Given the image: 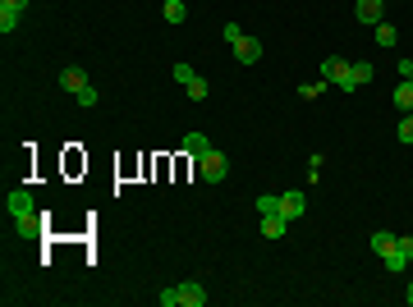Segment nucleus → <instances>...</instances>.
<instances>
[{
	"label": "nucleus",
	"mask_w": 413,
	"mask_h": 307,
	"mask_svg": "<svg viewBox=\"0 0 413 307\" xmlns=\"http://www.w3.org/2000/svg\"><path fill=\"white\" fill-rule=\"evenodd\" d=\"M372 253H377V257L395 253V234L391 230H377V234H372Z\"/></svg>",
	"instance_id": "12"
},
{
	"label": "nucleus",
	"mask_w": 413,
	"mask_h": 307,
	"mask_svg": "<svg viewBox=\"0 0 413 307\" xmlns=\"http://www.w3.org/2000/svg\"><path fill=\"white\" fill-rule=\"evenodd\" d=\"M97 101H101V92L92 88V83H87V88L78 92V106H83V110H87V106H97Z\"/></svg>",
	"instance_id": "21"
},
{
	"label": "nucleus",
	"mask_w": 413,
	"mask_h": 307,
	"mask_svg": "<svg viewBox=\"0 0 413 307\" xmlns=\"http://www.w3.org/2000/svg\"><path fill=\"white\" fill-rule=\"evenodd\" d=\"M395 106H400V110H413V83H409V78L395 88Z\"/></svg>",
	"instance_id": "18"
},
{
	"label": "nucleus",
	"mask_w": 413,
	"mask_h": 307,
	"mask_svg": "<svg viewBox=\"0 0 413 307\" xmlns=\"http://www.w3.org/2000/svg\"><path fill=\"white\" fill-rule=\"evenodd\" d=\"M206 303V289L197 285V280H188V285H179V307H202Z\"/></svg>",
	"instance_id": "8"
},
{
	"label": "nucleus",
	"mask_w": 413,
	"mask_h": 307,
	"mask_svg": "<svg viewBox=\"0 0 413 307\" xmlns=\"http://www.w3.org/2000/svg\"><path fill=\"white\" fill-rule=\"evenodd\" d=\"M395 133H400V143H409V147H413V115H404V120H400V129H395Z\"/></svg>",
	"instance_id": "24"
},
{
	"label": "nucleus",
	"mask_w": 413,
	"mask_h": 307,
	"mask_svg": "<svg viewBox=\"0 0 413 307\" xmlns=\"http://www.w3.org/2000/svg\"><path fill=\"white\" fill-rule=\"evenodd\" d=\"M156 303H161V307H179V285H174V289H161V294H156Z\"/></svg>",
	"instance_id": "23"
},
{
	"label": "nucleus",
	"mask_w": 413,
	"mask_h": 307,
	"mask_svg": "<svg viewBox=\"0 0 413 307\" xmlns=\"http://www.w3.org/2000/svg\"><path fill=\"white\" fill-rule=\"evenodd\" d=\"M165 23H184L188 19V5H184V0H165Z\"/></svg>",
	"instance_id": "14"
},
{
	"label": "nucleus",
	"mask_w": 413,
	"mask_h": 307,
	"mask_svg": "<svg viewBox=\"0 0 413 307\" xmlns=\"http://www.w3.org/2000/svg\"><path fill=\"white\" fill-rule=\"evenodd\" d=\"M19 14H23V10H10V5H0V33H5V37L19 28Z\"/></svg>",
	"instance_id": "15"
},
{
	"label": "nucleus",
	"mask_w": 413,
	"mask_h": 307,
	"mask_svg": "<svg viewBox=\"0 0 413 307\" xmlns=\"http://www.w3.org/2000/svg\"><path fill=\"white\" fill-rule=\"evenodd\" d=\"M5 211H10V220H33L37 216V202L28 188H14L10 198H5Z\"/></svg>",
	"instance_id": "2"
},
{
	"label": "nucleus",
	"mask_w": 413,
	"mask_h": 307,
	"mask_svg": "<svg viewBox=\"0 0 413 307\" xmlns=\"http://www.w3.org/2000/svg\"><path fill=\"white\" fill-rule=\"evenodd\" d=\"M322 88H326V78H317V83H303V88H299V92H303V97L313 101V97H322Z\"/></svg>",
	"instance_id": "25"
},
{
	"label": "nucleus",
	"mask_w": 413,
	"mask_h": 307,
	"mask_svg": "<svg viewBox=\"0 0 413 307\" xmlns=\"http://www.w3.org/2000/svg\"><path fill=\"white\" fill-rule=\"evenodd\" d=\"M381 262H386V271H404V266H409V257H404L400 248H395V253H386Z\"/></svg>",
	"instance_id": "20"
},
{
	"label": "nucleus",
	"mask_w": 413,
	"mask_h": 307,
	"mask_svg": "<svg viewBox=\"0 0 413 307\" xmlns=\"http://www.w3.org/2000/svg\"><path fill=\"white\" fill-rule=\"evenodd\" d=\"M354 19L368 23V28H377V23L386 19V0H359V5H354Z\"/></svg>",
	"instance_id": "4"
},
{
	"label": "nucleus",
	"mask_w": 413,
	"mask_h": 307,
	"mask_svg": "<svg viewBox=\"0 0 413 307\" xmlns=\"http://www.w3.org/2000/svg\"><path fill=\"white\" fill-rule=\"evenodd\" d=\"M60 88H65V92H74V97H78V92L87 88V74H83V69H78V65L60 69Z\"/></svg>",
	"instance_id": "7"
},
{
	"label": "nucleus",
	"mask_w": 413,
	"mask_h": 307,
	"mask_svg": "<svg viewBox=\"0 0 413 307\" xmlns=\"http://www.w3.org/2000/svg\"><path fill=\"white\" fill-rule=\"evenodd\" d=\"M234 60H239V65H257L262 60V42L257 37H239V42H234Z\"/></svg>",
	"instance_id": "5"
},
{
	"label": "nucleus",
	"mask_w": 413,
	"mask_h": 307,
	"mask_svg": "<svg viewBox=\"0 0 413 307\" xmlns=\"http://www.w3.org/2000/svg\"><path fill=\"white\" fill-rule=\"evenodd\" d=\"M377 42H381V46H395V42H400V28L381 19V23H377Z\"/></svg>",
	"instance_id": "17"
},
{
	"label": "nucleus",
	"mask_w": 413,
	"mask_h": 307,
	"mask_svg": "<svg viewBox=\"0 0 413 307\" xmlns=\"http://www.w3.org/2000/svg\"><path fill=\"white\" fill-rule=\"evenodd\" d=\"M14 234H19V239H37V234H42V216H33V220H14Z\"/></svg>",
	"instance_id": "13"
},
{
	"label": "nucleus",
	"mask_w": 413,
	"mask_h": 307,
	"mask_svg": "<svg viewBox=\"0 0 413 307\" xmlns=\"http://www.w3.org/2000/svg\"><path fill=\"white\" fill-rule=\"evenodd\" d=\"M225 170H230V161L216 152V147H211V152H206L202 161H197V175H202L206 184H220V179H225Z\"/></svg>",
	"instance_id": "3"
},
{
	"label": "nucleus",
	"mask_w": 413,
	"mask_h": 307,
	"mask_svg": "<svg viewBox=\"0 0 413 307\" xmlns=\"http://www.w3.org/2000/svg\"><path fill=\"white\" fill-rule=\"evenodd\" d=\"M404 298H409V307H413V285H409V294H404Z\"/></svg>",
	"instance_id": "30"
},
{
	"label": "nucleus",
	"mask_w": 413,
	"mask_h": 307,
	"mask_svg": "<svg viewBox=\"0 0 413 307\" xmlns=\"http://www.w3.org/2000/svg\"><path fill=\"white\" fill-rule=\"evenodd\" d=\"M239 37H243V28H239V23H225V42L234 46V42H239Z\"/></svg>",
	"instance_id": "26"
},
{
	"label": "nucleus",
	"mask_w": 413,
	"mask_h": 307,
	"mask_svg": "<svg viewBox=\"0 0 413 307\" xmlns=\"http://www.w3.org/2000/svg\"><path fill=\"white\" fill-rule=\"evenodd\" d=\"M179 147H184V152L193 156V161H202V156L211 152V143H206V133H188V138H184V143H179Z\"/></svg>",
	"instance_id": "9"
},
{
	"label": "nucleus",
	"mask_w": 413,
	"mask_h": 307,
	"mask_svg": "<svg viewBox=\"0 0 413 307\" xmlns=\"http://www.w3.org/2000/svg\"><path fill=\"white\" fill-rule=\"evenodd\" d=\"M322 78H326V83H336L340 92H359V88H354V78H349V60H336V55H331V60H322Z\"/></svg>",
	"instance_id": "1"
},
{
	"label": "nucleus",
	"mask_w": 413,
	"mask_h": 307,
	"mask_svg": "<svg viewBox=\"0 0 413 307\" xmlns=\"http://www.w3.org/2000/svg\"><path fill=\"white\" fill-rule=\"evenodd\" d=\"M257 211H262V216H280V193H262Z\"/></svg>",
	"instance_id": "16"
},
{
	"label": "nucleus",
	"mask_w": 413,
	"mask_h": 307,
	"mask_svg": "<svg viewBox=\"0 0 413 307\" xmlns=\"http://www.w3.org/2000/svg\"><path fill=\"white\" fill-rule=\"evenodd\" d=\"M349 78H354V88H363V83H372V78H377V65H368V60H354V65H349Z\"/></svg>",
	"instance_id": "11"
},
{
	"label": "nucleus",
	"mask_w": 413,
	"mask_h": 307,
	"mask_svg": "<svg viewBox=\"0 0 413 307\" xmlns=\"http://www.w3.org/2000/svg\"><path fill=\"white\" fill-rule=\"evenodd\" d=\"M184 92H188V101H206V92H211V88H206V78H193Z\"/></svg>",
	"instance_id": "19"
},
{
	"label": "nucleus",
	"mask_w": 413,
	"mask_h": 307,
	"mask_svg": "<svg viewBox=\"0 0 413 307\" xmlns=\"http://www.w3.org/2000/svg\"><path fill=\"white\" fill-rule=\"evenodd\" d=\"M395 248H400L404 257H413V234H404V239H395Z\"/></svg>",
	"instance_id": "27"
},
{
	"label": "nucleus",
	"mask_w": 413,
	"mask_h": 307,
	"mask_svg": "<svg viewBox=\"0 0 413 307\" xmlns=\"http://www.w3.org/2000/svg\"><path fill=\"white\" fill-rule=\"evenodd\" d=\"M280 216L285 220H299V216H303V193H299V188L280 193Z\"/></svg>",
	"instance_id": "6"
},
{
	"label": "nucleus",
	"mask_w": 413,
	"mask_h": 307,
	"mask_svg": "<svg viewBox=\"0 0 413 307\" xmlns=\"http://www.w3.org/2000/svg\"><path fill=\"white\" fill-rule=\"evenodd\" d=\"M0 5H10V10H28V0H0Z\"/></svg>",
	"instance_id": "29"
},
{
	"label": "nucleus",
	"mask_w": 413,
	"mask_h": 307,
	"mask_svg": "<svg viewBox=\"0 0 413 307\" xmlns=\"http://www.w3.org/2000/svg\"><path fill=\"white\" fill-rule=\"evenodd\" d=\"M400 74H404V78L413 83V60H400Z\"/></svg>",
	"instance_id": "28"
},
{
	"label": "nucleus",
	"mask_w": 413,
	"mask_h": 307,
	"mask_svg": "<svg viewBox=\"0 0 413 307\" xmlns=\"http://www.w3.org/2000/svg\"><path fill=\"white\" fill-rule=\"evenodd\" d=\"M285 230H290L285 216H262V239H285Z\"/></svg>",
	"instance_id": "10"
},
{
	"label": "nucleus",
	"mask_w": 413,
	"mask_h": 307,
	"mask_svg": "<svg viewBox=\"0 0 413 307\" xmlns=\"http://www.w3.org/2000/svg\"><path fill=\"white\" fill-rule=\"evenodd\" d=\"M170 74H174V83H184V88H188V83H193V78H197V74H193V65H174Z\"/></svg>",
	"instance_id": "22"
}]
</instances>
